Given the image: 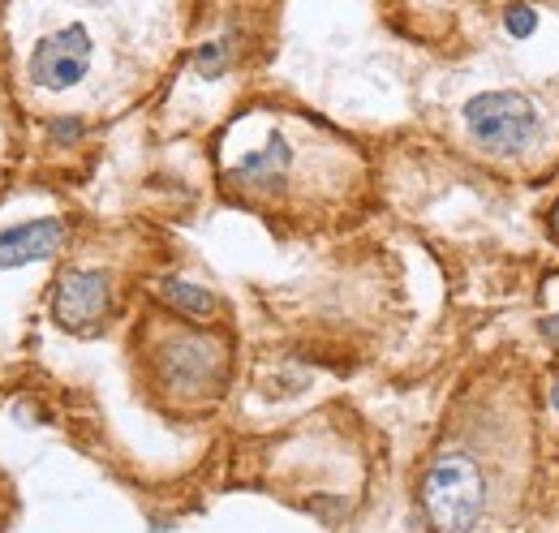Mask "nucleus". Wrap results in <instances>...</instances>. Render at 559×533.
I'll list each match as a JSON object with an SVG mask.
<instances>
[{"mask_svg": "<svg viewBox=\"0 0 559 533\" xmlns=\"http://www.w3.org/2000/svg\"><path fill=\"white\" fill-rule=\"evenodd\" d=\"M422 512L435 533H469L486 512V473L469 452H439L422 478Z\"/></svg>", "mask_w": 559, "mask_h": 533, "instance_id": "1", "label": "nucleus"}, {"mask_svg": "<svg viewBox=\"0 0 559 533\" xmlns=\"http://www.w3.org/2000/svg\"><path fill=\"white\" fill-rule=\"evenodd\" d=\"M465 138L478 151L495 155V160H516L538 142L542 117L538 104L521 91H478L465 99L461 108Z\"/></svg>", "mask_w": 559, "mask_h": 533, "instance_id": "2", "label": "nucleus"}, {"mask_svg": "<svg viewBox=\"0 0 559 533\" xmlns=\"http://www.w3.org/2000/svg\"><path fill=\"white\" fill-rule=\"evenodd\" d=\"M91 56H95V39L82 22H69L61 31L43 35L31 52V82L39 91H74V86L91 74Z\"/></svg>", "mask_w": 559, "mask_h": 533, "instance_id": "3", "label": "nucleus"}, {"mask_svg": "<svg viewBox=\"0 0 559 533\" xmlns=\"http://www.w3.org/2000/svg\"><path fill=\"white\" fill-rule=\"evenodd\" d=\"M228 353L220 349V340L211 336H177L168 340V349L160 353V374L168 387H185L190 396H203L224 387Z\"/></svg>", "mask_w": 559, "mask_h": 533, "instance_id": "4", "label": "nucleus"}, {"mask_svg": "<svg viewBox=\"0 0 559 533\" xmlns=\"http://www.w3.org/2000/svg\"><path fill=\"white\" fill-rule=\"evenodd\" d=\"M112 310V280L104 271H65L52 293V319L74 336H91Z\"/></svg>", "mask_w": 559, "mask_h": 533, "instance_id": "5", "label": "nucleus"}, {"mask_svg": "<svg viewBox=\"0 0 559 533\" xmlns=\"http://www.w3.org/2000/svg\"><path fill=\"white\" fill-rule=\"evenodd\" d=\"M65 237H69V228H65V220H56V215L5 228V233H0V271L43 263V258H52L65 246Z\"/></svg>", "mask_w": 559, "mask_h": 533, "instance_id": "6", "label": "nucleus"}, {"mask_svg": "<svg viewBox=\"0 0 559 533\" xmlns=\"http://www.w3.org/2000/svg\"><path fill=\"white\" fill-rule=\"evenodd\" d=\"M289 168H293L289 138L271 134L258 151H250L241 164L228 168V181H233L237 190H250V194H276L280 185L289 181Z\"/></svg>", "mask_w": 559, "mask_h": 533, "instance_id": "7", "label": "nucleus"}, {"mask_svg": "<svg viewBox=\"0 0 559 533\" xmlns=\"http://www.w3.org/2000/svg\"><path fill=\"white\" fill-rule=\"evenodd\" d=\"M155 297L164 301L172 314H181V319H194V323H207L220 314V297L211 293V288L185 280V276H160L155 280Z\"/></svg>", "mask_w": 559, "mask_h": 533, "instance_id": "8", "label": "nucleus"}, {"mask_svg": "<svg viewBox=\"0 0 559 533\" xmlns=\"http://www.w3.org/2000/svg\"><path fill=\"white\" fill-rule=\"evenodd\" d=\"M237 43H241L237 31H224V35H215V39H203V43L194 48V56H190L194 74L207 78V82L224 78L228 69H233V61H237Z\"/></svg>", "mask_w": 559, "mask_h": 533, "instance_id": "9", "label": "nucleus"}, {"mask_svg": "<svg viewBox=\"0 0 559 533\" xmlns=\"http://www.w3.org/2000/svg\"><path fill=\"white\" fill-rule=\"evenodd\" d=\"M538 31V5L534 0H504V35L529 39Z\"/></svg>", "mask_w": 559, "mask_h": 533, "instance_id": "10", "label": "nucleus"}, {"mask_svg": "<svg viewBox=\"0 0 559 533\" xmlns=\"http://www.w3.org/2000/svg\"><path fill=\"white\" fill-rule=\"evenodd\" d=\"M538 331H542V340H547L551 349H559V301L538 319Z\"/></svg>", "mask_w": 559, "mask_h": 533, "instance_id": "11", "label": "nucleus"}, {"mask_svg": "<svg viewBox=\"0 0 559 533\" xmlns=\"http://www.w3.org/2000/svg\"><path fill=\"white\" fill-rule=\"evenodd\" d=\"M48 129H52V134H61V142H74L82 134V121H52Z\"/></svg>", "mask_w": 559, "mask_h": 533, "instance_id": "12", "label": "nucleus"}, {"mask_svg": "<svg viewBox=\"0 0 559 533\" xmlns=\"http://www.w3.org/2000/svg\"><path fill=\"white\" fill-rule=\"evenodd\" d=\"M551 409L559 413V374H555V379H551Z\"/></svg>", "mask_w": 559, "mask_h": 533, "instance_id": "13", "label": "nucleus"}]
</instances>
